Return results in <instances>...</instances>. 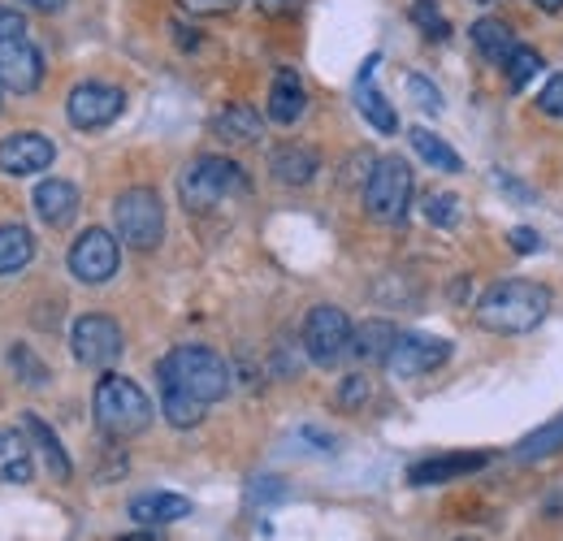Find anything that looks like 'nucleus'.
Returning <instances> with one entry per match:
<instances>
[{
	"label": "nucleus",
	"instance_id": "13",
	"mask_svg": "<svg viewBox=\"0 0 563 541\" xmlns=\"http://www.w3.org/2000/svg\"><path fill=\"white\" fill-rule=\"evenodd\" d=\"M44 82V53L22 35V40H4L0 44V87L13 96H26Z\"/></svg>",
	"mask_w": 563,
	"mask_h": 541
},
{
	"label": "nucleus",
	"instance_id": "38",
	"mask_svg": "<svg viewBox=\"0 0 563 541\" xmlns=\"http://www.w3.org/2000/svg\"><path fill=\"white\" fill-rule=\"evenodd\" d=\"M364 399H368V382H364V377H347V382H343V390H339V407L355 411Z\"/></svg>",
	"mask_w": 563,
	"mask_h": 541
},
{
	"label": "nucleus",
	"instance_id": "6",
	"mask_svg": "<svg viewBox=\"0 0 563 541\" xmlns=\"http://www.w3.org/2000/svg\"><path fill=\"white\" fill-rule=\"evenodd\" d=\"M113 225L118 239L135 252H152L165 239V203L152 187H131L113 200Z\"/></svg>",
	"mask_w": 563,
	"mask_h": 541
},
{
	"label": "nucleus",
	"instance_id": "9",
	"mask_svg": "<svg viewBox=\"0 0 563 541\" xmlns=\"http://www.w3.org/2000/svg\"><path fill=\"white\" fill-rule=\"evenodd\" d=\"M70 346H74V360H78V364H87V368H109V364L126 351V339H122V325H118L113 317L87 312V317L74 321Z\"/></svg>",
	"mask_w": 563,
	"mask_h": 541
},
{
	"label": "nucleus",
	"instance_id": "11",
	"mask_svg": "<svg viewBox=\"0 0 563 541\" xmlns=\"http://www.w3.org/2000/svg\"><path fill=\"white\" fill-rule=\"evenodd\" d=\"M451 360V342L446 339H429V334H399V342L390 346L386 355V368L390 377L399 382H412V377H424L433 368H442Z\"/></svg>",
	"mask_w": 563,
	"mask_h": 541
},
{
	"label": "nucleus",
	"instance_id": "24",
	"mask_svg": "<svg viewBox=\"0 0 563 541\" xmlns=\"http://www.w3.org/2000/svg\"><path fill=\"white\" fill-rule=\"evenodd\" d=\"M395 342H399V330L390 321H364L352 334V355L368 360V364H386V355H390Z\"/></svg>",
	"mask_w": 563,
	"mask_h": 541
},
{
	"label": "nucleus",
	"instance_id": "15",
	"mask_svg": "<svg viewBox=\"0 0 563 541\" xmlns=\"http://www.w3.org/2000/svg\"><path fill=\"white\" fill-rule=\"evenodd\" d=\"M269 174L286 187H308L321 174V156L312 147H303V143H282L269 156Z\"/></svg>",
	"mask_w": 563,
	"mask_h": 541
},
{
	"label": "nucleus",
	"instance_id": "43",
	"mask_svg": "<svg viewBox=\"0 0 563 541\" xmlns=\"http://www.w3.org/2000/svg\"><path fill=\"white\" fill-rule=\"evenodd\" d=\"M122 541H161L156 533H135V538H122Z\"/></svg>",
	"mask_w": 563,
	"mask_h": 541
},
{
	"label": "nucleus",
	"instance_id": "40",
	"mask_svg": "<svg viewBox=\"0 0 563 541\" xmlns=\"http://www.w3.org/2000/svg\"><path fill=\"white\" fill-rule=\"evenodd\" d=\"M303 0H256V9L261 13H274V18H282V13H295Z\"/></svg>",
	"mask_w": 563,
	"mask_h": 541
},
{
	"label": "nucleus",
	"instance_id": "7",
	"mask_svg": "<svg viewBox=\"0 0 563 541\" xmlns=\"http://www.w3.org/2000/svg\"><path fill=\"white\" fill-rule=\"evenodd\" d=\"M352 321H347V312L343 308H334V303H317L308 317H303V351H308V360L312 364H321V368H334L347 351H352Z\"/></svg>",
	"mask_w": 563,
	"mask_h": 541
},
{
	"label": "nucleus",
	"instance_id": "20",
	"mask_svg": "<svg viewBox=\"0 0 563 541\" xmlns=\"http://www.w3.org/2000/svg\"><path fill=\"white\" fill-rule=\"evenodd\" d=\"M212 135L221 139V143H256V139L265 135V118L252 104H225L212 118Z\"/></svg>",
	"mask_w": 563,
	"mask_h": 541
},
{
	"label": "nucleus",
	"instance_id": "30",
	"mask_svg": "<svg viewBox=\"0 0 563 541\" xmlns=\"http://www.w3.org/2000/svg\"><path fill=\"white\" fill-rule=\"evenodd\" d=\"M503 74H507V87H511V91H520L525 82H533V78L542 74V53H533V48L516 44V53L507 57V66H503Z\"/></svg>",
	"mask_w": 563,
	"mask_h": 541
},
{
	"label": "nucleus",
	"instance_id": "41",
	"mask_svg": "<svg viewBox=\"0 0 563 541\" xmlns=\"http://www.w3.org/2000/svg\"><path fill=\"white\" fill-rule=\"evenodd\" d=\"M26 9H35V13H62L66 9V0H22Z\"/></svg>",
	"mask_w": 563,
	"mask_h": 541
},
{
	"label": "nucleus",
	"instance_id": "3",
	"mask_svg": "<svg viewBox=\"0 0 563 541\" xmlns=\"http://www.w3.org/2000/svg\"><path fill=\"white\" fill-rule=\"evenodd\" d=\"M243 191H247V174L230 156H196L178 178V196L191 212H212Z\"/></svg>",
	"mask_w": 563,
	"mask_h": 541
},
{
	"label": "nucleus",
	"instance_id": "33",
	"mask_svg": "<svg viewBox=\"0 0 563 541\" xmlns=\"http://www.w3.org/2000/svg\"><path fill=\"white\" fill-rule=\"evenodd\" d=\"M408 91H412L417 109H424V113H442V91H438L424 74H412V78H408Z\"/></svg>",
	"mask_w": 563,
	"mask_h": 541
},
{
	"label": "nucleus",
	"instance_id": "23",
	"mask_svg": "<svg viewBox=\"0 0 563 541\" xmlns=\"http://www.w3.org/2000/svg\"><path fill=\"white\" fill-rule=\"evenodd\" d=\"M473 44H477V53H482L486 62H494V66H507V57L516 53V35H511V26L498 22V18L473 22Z\"/></svg>",
	"mask_w": 563,
	"mask_h": 541
},
{
	"label": "nucleus",
	"instance_id": "14",
	"mask_svg": "<svg viewBox=\"0 0 563 541\" xmlns=\"http://www.w3.org/2000/svg\"><path fill=\"white\" fill-rule=\"evenodd\" d=\"M486 464H490L486 451H451V455H433V460L412 464V468H408V481H412L417 489H424V485H446V481L477 473V468H486Z\"/></svg>",
	"mask_w": 563,
	"mask_h": 541
},
{
	"label": "nucleus",
	"instance_id": "25",
	"mask_svg": "<svg viewBox=\"0 0 563 541\" xmlns=\"http://www.w3.org/2000/svg\"><path fill=\"white\" fill-rule=\"evenodd\" d=\"M408 143H412V152L421 156L424 165H433V169H442V174H460V169H464L460 152H455L446 139H438L433 131H424V126L408 131Z\"/></svg>",
	"mask_w": 563,
	"mask_h": 541
},
{
	"label": "nucleus",
	"instance_id": "44",
	"mask_svg": "<svg viewBox=\"0 0 563 541\" xmlns=\"http://www.w3.org/2000/svg\"><path fill=\"white\" fill-rule=\"evenodd\" d=\"M477 4H490V0H477Z\"/></svg>",
	"mask_w": 563,
	"mask_h": 541
},
{
	"label": "nucleus",
	"instance_id": "35",
	"mask_svg": "<svg viewBox=\"0 0 563 541\" xmlns=\"http://www.w3.org/2000/svg\"><path fill=\"white\" fill-rule=\"evenodd\" d=\"M187 13H196V18H221V13H234L239 9V0H178Z\"/></svg>",
	"mask_w": 563,
	"mask_h": 541
},
{
	"label": "nucleus",
	"instance_id": "42",
	"mask_svg": "<svg viewBox=\"0 0 563 541\" xmlns=\"http://www.w3.org/2000/svg\"><path fill=\"white\" fill-rule=\"evenodd\" d=\"M542 13H563V0H533Z\"/></svg>",
	"mask_w": 563,
	"mask_h": 541
},
{
	"label": "nucleus",
	"instance_id": "19",
	"mask_svg": "<svg viewBox=\"0 0 563 541\" xmlns=\"http://www.w3.org/2000/svg\"><path fill=\"white\" fill-rule=\"evenodd\" d=\"M373 66H377V57H368L364 69H360V78H355V100H360V113L368 118V126L373 131H382V135H395L399 131V118H395V109H390V100L373 87Z\"/></svg>",
	"mask_w": 563,
	"mask_h": 541
},
{
	"label": "nucleus",
	"instance_id": "39",
	"mask_svg": "<svg viewBox=\"0 0 563 541\" xmlns=\"http://www.w3.org/2000/svg\"><path fill=\"white\" fill-rule=\"evenodd\" d=\"M542 516H551V520H563V481H555V485L542 494Z\"/></svg>",
	"mask_w": 563,
	"mask_h": 541
},
{
	"label": "nucleus",
	"instance_id": "12",
	"mask_svg": "<svg viewBox=\"0 0 563 541\" xmlns=\"http://www.w3.org/2000/svg\"><path fill=\"white\" fill-rule=\"evenodd\" d=\"M53 161H57V143L40 131H13L0 139V174H9V178L44 174Z\"/></svg>",
	"mask_w": 563,
	"mask_h": 541
},
{
	"label": "nucleus",
	"instance_id": "2",
	"mask_svg": "<svg viewBox=\"0 0 563 541\" xmlns=\"http://www.w3.org/2000/svg\"><path fill=\"white\" fill-rule=\"evenodd\" d=\"M156 377H161V386H169V390H183V395H191V399H200V404H221L225 395H230V382H234V373H230V364L212 351V346H174L161 364H156Z\"/></svg>",
	"mask_w": 563,
	"mask_h": 541
},
{
	"label": "nucleus",
	"instance_id": "10",
	"mask_svg": "<svg viewBox=\"0 0 563 541\" xmlns=\"http://www.w3.org/2000/svg\"><path fill=\"white\" fill-rule=\"evenodd\" d=\"M118 265H122V247H118V239H113L109 230L91 225V230H82V234L74 239L70 273L82 286H104V281L118 273Z\"/></svg>",
	"mask_w": 563,
	"mask_h": 541
},
{
	"label": "nucleus",
	"instance_id": "1",
	"mask_svg": "<svg viewBox=\"0 0 563 541\" xmlns=\"http://www.w3.org/2000/svg\"><path fill=\"white\" fill-rule=\"evenodd\" d=\"M547 312H551V290L529 277L494 281L477 299V325L490 334H529L547 321Z\"/></svg>",
	"mask_w": 563,
	"mask_h": 541
},
{
	"label": "nucleus",
	"instance_id": "27",
	"mask_svg": "<svg viewBox=\"0 0 563 541\" xmlns=\"http://www.w3.org/2000/svg\"><path fill=\"white\" fill-rule=\"evenodd\" d=\"M161 411H165V420L174 429H196L205 420V404L200 399H191L183 390H169V386H161Z\"/></svg>",
	"mask_w": 563,
	"mask_h": 541
},
{
	"label": "nucleus",
	"instance_id": "22",
	"mask_svg": "<svg viewBox=\"0 0 563 541\" xmlns=\"http://www.w3.org/2000/svg\"><path fill=\"white\" fill-rule=\"evenodd\" d=\"M31 473H35V464H31L26 429H0V481H9V485H26Z\"/></svg>",
	"mask_w": 563,
	"mask_h": 541
},
{
	"label": "nucleus",
	"instance_id": "5",
	"mask_svg": "<svg viewBox=\"0 0 563 541\" xmlns=\"http://www.w3.org/2000/svg\"><path fill=\"white\" fill-rule=\"evenodd\" d=\"M412 208V165L404 156H382L364 183V212L382 225H399Z\"/></svg>",
	"mask_w": 563,
	"mask_h": 541
},
{
	"label": "nucleus",
	"instance_id": "21",
	"mask_svg": "<svg viewBox=\"0 0 563 541\" xmlns=\"http://www.w3.org/2000/svg\"><path fill=\"white\" fill-rule=\"evenodd\" d=\"M22 429H26V438L40 446V455H44V464H48V473H53V481H70L74 476V464L70 455H66V446H62V438L44 424V416H35V411H26L22 416Z\"/></svg>",
	"mask_w": 563,
	"mask_h": 541
},
{
	"label": "nucleus",
	"instance_id": "8",
	"mask_svg": "<svg viewBox=\"0 0 563 541\" xmlns=\"http://www.w3.org/2000/svg\"><path fill=\"white\" fill-rule=\"evenodd\" d=\"M122 109H126V91L109 82H78L66 100V118L74 131H104L122 118Z\"/></svg>",
	"mask_w": 563,
	"mask_h": 541
},
{
	"label": "nucleus",
	"instance_id": "29",
	"mask_svg": "<svg viewBox=\"0 0 563 541\" xmlns=\"http://www.w3.org/2000/svg\"><path fill=\"white\" fill-rule=\"evenodd\" d=\"M421 212L429 225H438V230H455L460 217H464V203H460V196H451V191H429V196L421 200Z\"/></svg>",
	"mask_w": 563,
	"mask_h": 541
},
{
	"label": "nucleus",
	"instance_id": "32",
	"mask_svg": "<svg viewBox=\"0 0 563 541\" xmlns=\"http://www.w3.org/2000/svg\"><path fill=\"white\" fill-rule=\"evenodd\" d=\"M9 364H13V373H18L26 386H35V390H40V386H48V368L35 360V351H31V346H13Z\"/></svg>",
	"mask_w": 563,
	"mask_h": 541
},
{
	"label": "nucleus",
	"instance_id": "45",
	"mask_svg": "<svg viewBox=\"0 0 563 541\" xmlns=\"http://www.w3.org/2000/svg\"><path fill=\"white\" fill-rule=\"evenodd\" d=\"M460 541H473V538H460Z\"/></svg>",
	"mask_w": 563,
	"mask_h": 541
},
{
	"label": "nucleus",
	"instance_id": "16",
	"mask_svg": "<svg viewBox=\"0 0 563 541\" xmlns=\"http://www.w3.org/2000/svg\"><path fill=\"white\" fill-rule=\"evenodd\" d=\"M303 109H308V91H303V82H299V74L295 69H278L274 74V87H269V122H278V126H295L299 118H303Z\"/></svg>",
	"mask_w": 563,
	"mask_h": 541
},
{
	"label": "nucleus",
	"instance_id": "4",
	"mask_svg": "<svg viewBox=\"0 0 563 541\" xmlns=\"http://www.w3.org/2000/svg\"><path fill=\"white\" fill-rule=\"evenodd\" d=\"M96 420L109 438H135L152 424V399L122 373H109L96 382Z\"/></svg>",
	"mask_w": 563,
	"mask_h": 541
},
{
	"label": "nucleus",
	"instance_id": "18",
	"mask_svg": "<svg viewBox=\"0 0 563 541\" xmlns=\"http://www.w3.org/2000/svg\"><path fill=\"white\" fill-rule=\"evenodd\" d=\"M191 516V498L183 494H140L131 498V520L143 529H161V525H174V520H187Z\"/></svg>",
	"mask_w": 563,
	"mask_h": 541
},
{
	"label": "nucleus",
	"instance_id": "17",
	"mask_svg": "<svg viewBox=\"0 0 563 541\" xmlns=\"http://www.w3.org/2000/svg\"><path fill=\"white\" fill-rule=\"evenodd\" d=\"M35 212H40V221L53 225V230L70 225L74 212H78V187L66 183V178H48V183H40V187H35Z\"/></svg>",
	"mask_w": 563,
	"mask_h": 541
},
{
	"label": "nucleus",
	"instance_id": "31",
	"mask_svg": "<svg viewBox=\"0 0 563 541\" xmlns=\"http://www.w3.org/2000/svg\"><path fill=\"white\" fill-rule=\"evenodd\" d=\"M408 18L424 31V40H446L451 35V22L438 13V0H412L408 4Z\"/></svg>",
	"mask_w": 563,
	"mask_h": 541
},
{
	"label": "nucleus",
	"instance_id": "36",
	"mask_svg": "<svg viewBox=\"0 0 563 541\" xmlns=\"http://www.w3.org/2000/svg\"><path fill=\"white\" fill-rule=\"evenodd\" d=\"M507 243H511V252H520V256L542 252V234H538V230H529V225H516V230L507 234Z\"/></svg>",
	"mask_w": 563,
	"mask_h": 541
},
{
	"label": "nucleus",
	"instance_id": "26",
	"mask_svg": "<svg viewBox=\"0 0 563 541\" xmlns=\"http://www.w3.org/2000/svg\"><path fill=\"white\" fill-rule=\"evenodd\" d=\"M31 256H35V239H31V230H26V225H18V221L0 225V273L26 269V265H31Z\"/></svg>",
	"mask_w": 563,
	"mask_h": 541
},
{
	"label": "nucleus",
	"instance_id": "37",
	"mask_svg": "<svg viewBox=\"0 0 563 541\" xmlns=\"http://www.w3.org/2000/svg\"><path fill=\"white\" fill-rule=\"evenodd\" d=\"M22 35H26V18H22L18 9L0 4V44H4V40H22Z\"/></svg>",
	"mask_w": 563,
	"mask_h": 541
},
{
	"label": "nucleus",
	"instance_id": "34",
	"mask_svg": "<svg viewBox=\"0 0 563 541\" xmlns=\"http://www.w3.org/2000/svg\"><path fill=\"white\" fill-rule=\"evenodd\" d=\"M538 109H542L547 118H560V122H563V74H555V78L542 87V96H538Z\"/></svg>",
	"mask_w": 563,
	"mask_h": 541
},
{
	"label": "nucleus",
	"instance_id": "28",
	"mask_svg": "<svg viewBox=\"0 0 563 541\" xmlns=\"http://www.w3.org/2000/svg\"><path fill=\"white\" fill-rule=\"evenodd\" d=\"M555 451H563V416L551 420L547 429L529 433V438L516 446V460H520V464H538V460H547V455H555Z\"/></svg>",
	"mask_w": 563,
	"mask_h": 541
}]
</instances>
